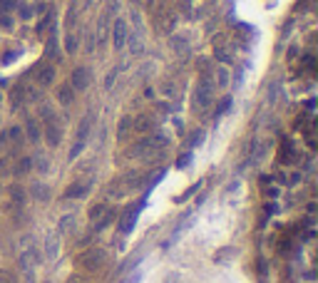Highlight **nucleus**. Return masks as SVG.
<instances>
[{
	"label": "nucleus",
	"mask_w": 318,
	"mask_h": 283,
	"mask_svg": "<svg viewBox=\"0 0 318 283\" xmlns=\"http://www.w3.org/2000/svg\"><path fill=\"white\" fill-rule=\"evenodd\" d=\"M89 82H92V75H89L87 67H77V70L72 72V82H70L72 89H80V92H82V89L89 87Z\"/></svg>",
	"instance_id": "obj_8"
},
{
	"label": "nucleus",
	"mask_w": 318,
	"mask_h": 283,
	"mask_svg": "<svg viewBox=\"0 0 318 283\" xmlns=\"http://www.w3.org/2000/svg\"><path fill=\"white\" fill-rule=\"evenodd\" d=\"M164 147V139L162 137H145V139H140L129 152H127V157H137V159H152L159 149Z\"/></svg>",
	"instance_id": "obj_2"
},
{
	"label": "nucleus",
	"mask_w": 318,
	"mask_h": 283,
	"mask_svg": "<svg viewBox=\"0 0 318 283\" xmlns=\"http://www.w3.org/2000/svg\"><path fill=\"white\" fill-rule=\"evenodd\" d=\"M0 283H15V276L10 271H0Z\"/></svg>",
	"instance_id": "obj_18"
},
{
	"label": "nucleus",
	"mask_w": 318,
	"mask_h": 283,
	"mask_svg": "<svg viewBox=\"0 0 318 283\" xmlns=\"http://www.w3.org/2000/svg\"><path fill=\"white\" fill-rule=\"evenodd\" d=\"M87 192H89V184H85V181H75V184L67 186L65 197L67 199H82V197H87Z\"/></svg>",
	"instance_id": "obj_12"
},
{
	"label": "nucleus",
	"mask_w": 318,
	"mask_h": 283,
	"mask_svg": "<svg viewBox=\"0 0 318 283\" xmlns=\"http://www.w3.org/2000/svg\"><path fill=\"white\" fill-rule=\"evenodd\" d=\"M172 25H174V15H172V13H167V10L157 13V28L162 30V32H169Z\"/></svg>",
	"instance_id": "obj_14"
},
{
	"label": "nucleus",
	"mask_w": 318,
	"mask_h": 283,
	"mask_svg": "<svg viewBox=\"0 0 318 283\" xmlns=\"http://www.w3.org/2000/svg\"><path fill=\"white\" fill-rule=\"evenodd\" d=\"M112 37H115V48L122 50L127 45V23L124 20H117L115 28H112Z\"/></svg>",
	"instance_id": "obj_10"
},
{
	"label": "nucleus",
	"mask_w": 318,
	"mask_h": 283,
	"mask_svg": "<svg viewBox=\"0 0 318 283\" xmlns=\"http://www.w3.org/2000/svg\"><path fill=\"white\" fill-rule=\"evenodd\" d=\"M211 100H214V89L209 85V80H202L197 92H194V110L197 112H206L211 107Z\"/></svg>",
	"instance_id": "obj_6"
},
{
	"label": "nucleus",
	"mask_w": 318,
	"mask_h": 283,
	"mask_svg": "<svg viewBox=\"0 0 318 283\" xmlns=\"http://www.w3.org/2000/svg\"><path fill=\"white\" fill-rule=\"evenodd\" d=\"M142 181H145V174H142V171H137V169L124 171L122 176H117L115 181H112L110 192H112L115 197H122V194H127V192H134Z\"/></svg>",
	"instance_id": "obj_1"
},
{
	"label": "nucleus",
	"mask_w": 318,
	"mask_h": 283,
	"mask_svg": "<svg viewBox=\"0 0 318 283\" xmlns=\"http://www.w3.org/2000/svg\"><path fill=\"white\" fill-rule=\"evenodd\" d=\"M77 50V40H75V35H67V53H75Z\"/></svg>",
	"instance_id": "obj_19"
},
{
	"label": "nucleus",
	"mask_w": 318,
	"mask_h": 283,
	"mask_svg": "<svg viewBox=\"0 0 318 283\" xmlns=\"http://www.w3.org/2000/svg\"><path fill=\"white\" fill-rule=\"evenodd\" d=\"M25 137L30 142H40V124L35 122V119H28V124H25Z\"/></svg>",
	"instance_id": "obj_15"
},
{
	"label": "nucleus",
	"mask_w": 318,
	"mask_h": 283,
	"mask_svg": "<svg viewBox=\"0 0 318 283\" xmlns=\"http://www.w3.org/2000/svg\"><path fill=\"white\" fill-rule=\"evenodd\" d=\"M140 206H142V204H134V206H132V209H127V214L122 216V221H119L122 233L132 231V226H134V219H137V214H140Z\"/></svg>",
	"instance_id": "obj_11"
},
{
	"label": "nucleus",
	"mask_w": 318,
	"mask_h": 283,
	"mask_svg": "<svg viewBox=\"0 0 318 283\" xmlns=\"http://www.w3.org/2000/svg\"><path fill=\"white\" fill-rule=\"evenodd\" d=\"M89 129H92V114H87L85 119L80 122V129L75 134V142H72V149H70V159H75L87 144V137H89Z\"/></svg>",
	"instance_id": "obj_5"
},
{
	"label": "nucleus",
	"mask_w": 318,
	"mask_h": 283,
	"mask_svg": "<svg viewBox=\"0 0 318 283\" xmlns=\"http://www.w3.org/2000/svg\"><path fill=\"white\" fill-rule=\"evenodd\" d=\"M25 171H30V159L28 157L18 159V167H15V174H25Z\"/></svg>",
	"instance_id": "obj_17"
},
{
	"label": "nucleus",
	"mask_w": 318,
	"mask_h": 283,
	"mask_svg": "<svg viewBox=\"0 0 318 283\" xmlns=\"http://www.w3.org/2000/svg\"><path fill=\"white\" fill-rule=\"evenodd\" d=\"M129 132H132V119H129V117H124V119L119 122L117 137H119V139H127V137H129Z\"/></svg>",
	"instance_id": "obj_16"
},
{
	"label": "nucleus",
	"mask_w": 318,
	"mask_h": 283,
	"mask_svg": "<svg viewBox=\"0 0 318 283\" xmlns=\"http://www.w3.org/2000/svg\"><path fill=\"white\" fill-rule=\"evenodd\" d=\"M112 219H115V211L110 209V204H105V201H100V204H95L92 209H89V221L95 224V228H107L112 224Z\"/></svg>",
	"instance_id": "obj_4"
},
{
	"label": "nucleus",
	"mask_w": 318,
	"mask_h": 283,
	"mask_svg": "<svg viewBox=\"0 0 318 283\" xmlns=\"http://www.w3.org/2000/svg\"><path fill=\"white\" fill-rule=\"evenodd\" d=\"M35 80H37L40 87L53 85V82H55V67H53V65H40L37 72H35Z\"/></svg>",
	"instance_id": "obj_9"
},
{
	"label": "nucleus",
	"mask_w": 318,
	"mask_h": 283,
	"mask_svg": "<svg viewBox=\"0 0 318 283\" xmlns=\"http://www.w3.org/2000/svg\"><path fill=\"white\" fill-rule=\"evenodd\" d=\"M58 100L60 105H65V107H70L72 102H75V89H72V85H62L58 89Z\"/></svg>",
	"instance_id": "obj_13"
},
{
	"label": "nucleus",
	"mask_w": 318,
	"mask_h": 283,
	"mask_svg": "<svg viewBox=\"0 0 318 283\" xmlns=\"http://www.w3.org/2000/svg\"><path fill=\"white\" fill-rule=\"evenodd\" d=\"M60 137H62V129H60V122L50 114V110H45V142L50 147H58Z\"/></svg>",
	"instance_id": "obj_7"
},
{
	"label": "nucleus",
	"mask_w": 318,
	"mask_h": 283,
	"mask_svg": "<svg viewBox=\"0 0 318 283\" xmlns=\"http://www.w3.org/2000/svg\"><path fill=\"white\" fill-rule=\"evenodd\" d=\"M105 263H107V254L100 251V249H89V251H85L77 258V266L85 273H97L100 268H105Z\"/></svg>",
	"instance_id": "obj_3"
}]
</instances>
